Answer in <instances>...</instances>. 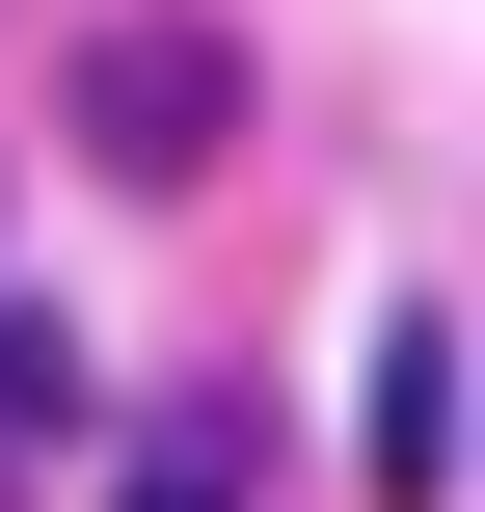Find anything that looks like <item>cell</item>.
<instances>
[{"mask_svg":"<svg viewBox=\"0 0 485 512\" xmlns=\"http://www.w3.org/2000/svg\"><path fill=\"white\" fill-rule=\"evenodd\" d=\"M54 135H81L108 189H216V135H243V27H216V0L81 27V54H54Z\"/></svg>","mask_w":485,"mask_h":512,"instance_id":"obj_1","label":"cell"},{"mask_svg":"<svg viewBox=\"0 0 485 512\" xmlns=\"http://www.w3.org/2000/svg\"><path fill=\"white\" fill-rule=\"evenodd\" d=\"M351 486H378V512H459V324H432V297L378 324V405H351Z\"/></svg>","mask_w":485,"mask_h":512,"instance_id":"obj_2","label":"cell"},{"mask_svg":"<svg viewBox=\"0 0 485 512\" xmlns=\"http://www.w3.org/2000/svg\"><path fill=\"white\" fill-rule=\"evenodd\" d=\"M135 512H243V405H162L135 432Z\"/></svg>","mask_w":485,"mask_h":512,"instance_id":"obj_3","label":"cell"},{"mask_svg":"<svg viewBox=\"0 0 485 512\" xmlns=\"http://www.w3.org/2000/svg\"><path fill=\"white\" fill-rule=\"evenodd\" d=\"M54 405H81V351H54L27 297H0V432H54Z\"/></svg>","mask_w":485,"mask_h":512,"instance_id":"obj_4","label":"cell"}]
</instances>
